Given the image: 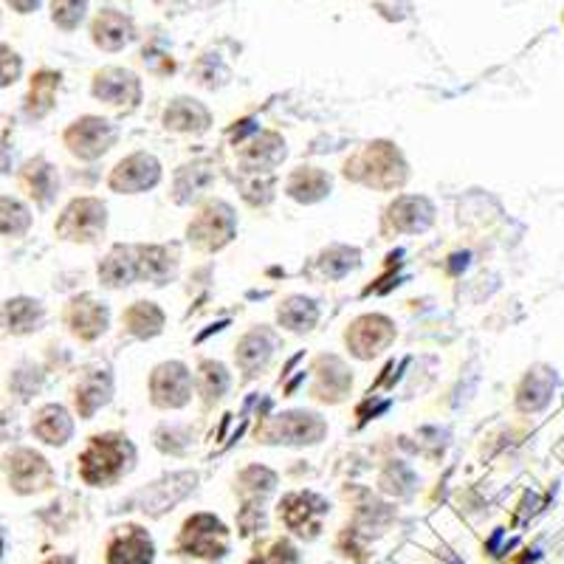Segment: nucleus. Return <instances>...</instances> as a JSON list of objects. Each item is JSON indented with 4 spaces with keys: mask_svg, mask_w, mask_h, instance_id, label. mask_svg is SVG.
<instances>
[{
    "mask_svg": "<svg viewBox=\"0 0 564 564\" xmlns=\"http://www.w3.org/2000/svg\"><path fill=\"white\" fill-rule=\"evenodd\" d=\"M133 446L128 437L99 435L90 437L88 449L79 457V475L88 486H110L124 475L133 463Z\"/></svg>",
    "mask_w": 564,
    "mask_h": 564,
    "instance_id": "nucleus-1",
    "label": "nucleus"
},
{
    "mask_svg": "<svg viewBox=\"0 0 564 564\" xmlns=\"http://www.w3.org/2000/svg\"><path fill=\"white\" fill-rule=\"evenodd\" d=\"M178 551L186 556L218 562L229 553V531L224 522L212 513H195L184 522V531L178 539Z\"/></svg>",
    "mask_w": 564,
    "mask_h": 564,
    "instance_id": "nucleus-2",
    "label": "nucleus"
},
{
    "mask_svg": "<svg viewBox=\"0 0 564 564\" xmlns=\"http://www.w3.org/2000/svg\"><path fill=\"white\" fill-rule=\"evenodd\" d=\"M108 215H105V204L97 198H79L68 204L63 212V218L57 220V235L74 243H90L105 231Z\"/></svg>",
    "mask_w": 564,
    "mask_h": 564,
    "instance_id": "nucleus-3",
    "label": "nucleus"
},
{
    "mask_svg": "<svg viewBox=\"0 0 564 564\" xmlns=\"http://www.w3.org/2000/svg\"><path fill=\"white\" fill-rule=\"evenodd\" d=\"M116 141V128L99 116H83L65 130V144L79 159H99L108 153Z\"/></svg>",
    "mask_w": 564,
    "mask_h": 564,
    "instance_id": "nucleus-4",
    "label": "nucleus"
},
{
    "mask_svg": "<svg viewBox=\"0 0 564 564\" xmlns=\"http://www.w3.org/2000/svg\"><path fill=\"white\" fill-rule=\"evenodd\" d=\"M231 235H235V212L220 200L204 206L198 218L189 224V240H195L200 249H220V246L229 243Z\"/></svg>",
    "mask_w": 564,
    "mask_h": 564,
    "instance_id": "nucleus-5",
    "label": "nucleus"
},
{
    "mask_svg": "<svg viewBox=\"0 0 564 564\" xmlns=\"http://www.w3.org/2000/svg\"><path fill=\"white\" fill-rule=\"evenodd\" d=\"M161 181V164L155 155L150 153H133L124 161H119L110 175V189L116 193H144V189H153Z\"/></svg>",
    "mask_w": 564,
    "mask_h": 564,
    "instance_id": "nucleus-6",
    "label": "nucleus"
},
{
    "mask_svg": "<svg viewBox=\"0 0 564 564\" xmlns=\"http://www.w3.org/2000/svg\"><path fill=\"white\" fill-rule=\"evenodd\" d=\"M7 475L14 491L20 494H34L40 488H48L54 480V471L48 466V460L32 449H18L14 455H9Z\"/></svg>",
    "mask_w": 564,
    "mask_h": 564,
    "instance_id": "nucleus-7",
    "label": "nucleus"
},
{
    "mask_svg": "<svg viewBox=\"0 0 564 564\" xmlns=\"http://www.w3.org/2000/svg\"><path fill=\"white\" fill-rule=\"evenodd\" d=\"M150 387H153L155 404L170 406V410L189 404V398H193V376H189V370L181 361L155 367Z\"/></svg>",
    "mask_w": 564,
    "mask_h": 564,
    "instance_id": "nucleus-8",
    "label": "nucleus"
},
{
    "mask_svg": "<svg viewBox=\"0 0 564 564\" xmlns=\"http://www.w3.org/2000/svg\"><path fill=\"white\" fill-rule=\"evenodd\" d=\"M327 513V502L316 494H289L280 502V520L300 536H316L322 528V517Z\"/></svg>",
    "mask_w": 564,
    "mask_h": 564,
    "instance_id": "nucleus-9",
    "label": "nucleus"
},
{
    "mask_svg": "<svg viewBox=\"0 0 564 564\" xmlns=\"http://www.w3.org/2000/svg\"><path fill=\"white\" fill-rule=\"evenodd\" d=\"M392 336H395V327H392L387 316H361L347 330V347L359 359H372V356H379L390 345Z\"/></svg>",
    "mask_w": 564,
    "mask_h": 564,
    "instance_id": "nucleus-10",
    "label": "nucleus"
},
{
    "mask_svg": "<svg viewBox=\"0 0 564 564\" xmlns=\"http://www.w3.org/2000/svg\"><path fill=\"white\" fill-rule=\"evenodd\" d=\"M155 545L139 525L119 528L108 542V564H153Z\"/></svg>",
    "mask_w": 564,
    "mask_h": 564,
    "instance_id": "nucleus-11",
    "label": "nucleus"
},
{
    "mask_svg": "<svg viewBox=\"0 0 564 564\" xmlns=\"http://www.w3.org/2000/svg\"><path fill=\"white\" fill-rule=\"evenodd\" d=\"M94 97L108 105H116V108L135 105L141 99V83L135 74L124 68H105L94 79Z\"/></svg>",
    "mask_w": 564,
    "mask_h": 564,
    "instance_id": "nucleus-12",
    "label": "nucleus"
},
{
    "mask_svg": "<svg viewBox=\"0 0 564 564\" xmlns=\"http://www.w3.org/2000/svg\"><path fill=\"white\" fill-rule=\"evenodd\" d=\"M68 325L79 339H97L108 327V305L90 300V296H79V300L70 302Z\"/></svg>",
    "mask_w": 564,
    "mask_h": 564,
    "instance_id": "nucleus-13",
    "label": "nucleus"
},
{
    "mask_svg": "<svg viewBox=\"0 0 564 564\" xmlns=\"http://www.w3.org/2000/svg\"><path fill=\"white\" fill-rule=\"evenodd\" d=\"M99 280L108 289H124L139 280V263H135V246H116L99 265Z\"/></svg>",
    "mask_w": 564,
    "mask_h": 564,
    "instance_id": "nucleus-14",
    "label": "nucleus"
},
{
    "mask_svg": "<svg viewBox=\"0 0 564 564\" xmlns=\"http://www.w3.org/2000/svg\"><path fill=\"white\" fill-rule=\"evenodd\" d=\"M133 40V20L124 18L122 12L105 9L97 20H94V43L105 52H119Z\"/></svg>",
    "mask_w": 564,
    "mask_h": 564,
    "instance_id": "nucleus-15",
    "label": "nucleus"
},
{
    "mask_svg": "<svg viewBox=\"0 0 564 564\" xmlns=\"http://www.w3.org/2000/svg\"><path fill=\"white\" fill-rule=\"evenodd\" d=\"M34 435L43 443H48V446H63L74 435V421H70V415L63 406L48 404L34 417Z\"/></svg>",
    "mask_w": 564,
    "mask_h": 564,
    "instance_id": "nucleus-16",
    "label": "nucleus"
},
{
    "mask_svg": "<svg viewBox=\"0 0 564 564\" xmlns=\"http://www.w3.org/2000/svg\"><path fill=\"white\" fill-rule=\"evenodd\" d=\"M135 263H139V280H150L153 285H164L175 269V260L161 246H135Z\"/></svg>",
    "mask_w": 564,
    "mask_h": 564,
    "instance_id": "nucleus-17",
    "label": "nucleus"
},
{
    "mask_svg": "<svg viewBox=\"0 0 564 564\" xmlns=\"http://www.w3.org/2000/svg\"><path fill=\"white\" fill-rule=\"evenodd\" d=\"M164 122L173 130H184V133H200L209 128V110L198 105L195 99H175L164 113Z\"/></svg>",
    "mask_w": 564,
    "mask_h": 564,
    "instance_id": "nucleus-18",
    "label": "nucleus"
},
{
    "mask_svg": "<svg viewBox=\"0 0 564 564\" xmlns=\"http://www.w3.org/2000/svg\"><path fill=\"white\" fill-rule=\"evenodd\" d=\"M280 417V432L285 443H316L325 432V423L314 412H289Z\"/></svg>",
    "mask_w": 564,
    "mask_h": 564,
    "instance_id": "nucleus-19",
    "label": "nucleus"
},
{
    "mask_svg": "<svg viewBox=\"0 0 564 564\" xmlns=\"http://www.w3.org/2000/svg\"><path fill=\"white\" fill-rule=\"evenodd\" d=\"M57 88H59L57 70H37V74L32 77V94H29L26 113L34 116V119H43V116L54 108Z\"/></svg>",
    "mask_w": 564,
    "mask_h": 564,
    "instance_id": "nucleus-20",
    "label": "nucleus"
},
{
    "mask_svg": "<svg viewBox=\"0 0 564 564\" xmlns=\"http://www.w3.org/2000/svg\"><path fill=\"white\" fill-rule=\"evenodd\" d=\"M110 401V379L105 372H94L77 387V410L83 417H90Z\"/></svg>",
    "mask_w": 564,
    "mask_h": 564,
    "instance_id": "nucleus-21",
    "label": "nucleus"
},
{
    "mask_svg": "<svg viewBox=\"0 0 564 564\" xmlns=\"http://www.w3.org/2000/svg\"><path fill=\"white\" fill-rule=\"evenodd\" d=\"M122 322L128 325L130 334L148 339V336L161 334V325H164V314L155 308V302H133L128 308V314L122 316Z\"/></svg>",
    "mask_w": 564,
    "mask_h": 564,
    "instance_id": "nucleus-22",
    "label": "nucleus"
},
{
    "mask_svg": "<svg viewBox=\"0 0 564 564\" xmlns=\"http://www.w3.org/2000/svg\"><path fill=\"white\" fill-rule=\"evenodd\" d=\"M40 322H43L40 302L18 296V300H12L7 305V325L12 334H32V330H37Z\"/></svg>",
    "mask_w": 564,
    "mask_h": 564,
    "instance_id": "nucleus-23",
    "label": "nucleus"
},
{
    "mask_svg": "<svg viewBox=\"0 0 564 564\" xmlns=\"http://www.w3.org/2000/svg\"><path fill=\"white\" fill-rule=\"evenodd\" d=\"M327 189H330V178L316 167H302L300 173H294L289 184V193L300 200H308V204L325 198Z\"/></svg>",
    "mask_w": 564,
    "mask_h": 564,
    "instance_id": "nucleus-24",
    "label": "nucleus"
},
{
    "mask_svg": "<svg viewBox=\"0 0 564 564\" xmlns=\"http://www.w3.org/2000/svg\"><path fill=\"white\" fill-rule=\"evenodd\" d=\"M316 305L311 300H302V296H291L285 305L280 308V322L289 330H296V334H302V330H311L316 322Z\"/></svg>",
    "mask_w": 564,
    "mask_h": 564,
    "instance_id": "nucleus-25",
    "label": "nucleus"
},
{
    "mask_svg": "<svg viewBox=\"0 0 564 564\" xmlns=\"http://www.w3.org/2000/svg\"><path fill=\"white\" fill-rule=\"evenodd\" d=\"M29 226H32V215L26 206L14 198H0V235L18 238V235H26Z\"/></svg>",
    "mask_w": 564,
    "mask_h": 564,
    "instance_id": "nucleus-26",
    "label": "nucleus"
},
{
    "mask_svg": "<svg viewBox=\"0 0 564 564\" xmlns=\"http://www.w3.org/2000/svg\"><path fill=\"white\" fill-rule=\"evenodd\" d=\"M26 181L32 184V195H37L40 204H48L57 189V181H54V170L45 164V161H32L26 167Z\"/></svg>",
    "mask_w": 564,
    "mask_h": 564,
    "instance_id": "nucleus-27",
    "label": "nucleus"
},
{
    "mask_svg": "<svg viewBox=\"0 0 564 564\" xmlns=\"http://www.w3.org/2000/svg\"><path fill=\"white\" fill-rule=\"evenodd\" d=\"M85 9H88V0H54L52 18L59 29H65V32H74V29L83 23Z\"/></svg>",
    "mask_w": 564,
    "mask_h": 564,
    "instance_id": "nucleus-28",
    "label": "nucleus"
},
{
    "mask_svg": "<svg viewBox=\"0 0 564 564\" xmlns=\"http://www.w3.org/2000/svg\"><path fill=\"white\" fill-rule=\"evenodd\" d=\"M249 564H296V547L285 539H276L269 547L257 551Z\"/></svg>",
    "mask_w": 564,
    "mask_h": 564,
    "instance_id": "nucleus-29",
    "label": "nucleus"
},
{
    "mask_svg": "<svg viewBox=\"0 0 564 564\" xmlns=\"http://www.w3.org/2000/svg\"><path fill=\"white\" fill-rule=\"evenodd\" d=\"M20 70H23V63H20L18 52H12L9 45L0 43V88L12 85L20 77Z\"/></svg>",
    "mask_w": 564,
    "mask_h": 564,
    "instance_id": "nucleus-30",
    "label": "nucleus"
},
{
    "mask_svg": "<svg viewBox=\"0 0 564 564\" xmlns=\"http://www.w3.org/2000/svg\"><path fill=\"white\" fill-rule=\"evenodd\" d=\"M37 3H40V0H9V7H12L14 12H20V14H29L32 9H37Z\"/></svg>",
    "mask_w": 564,
    "mask_h": 564,
    "instance_id": "nucleus-31",
    "label": "nucleus"
},
{
    "mask_svg": "<svg viewBox=\"0 0 564 564\" xmlns=\"http://www.w3.org/2000/svg\"><path fill=\"white\" fill-rule=\"evenodd\" d=\"M48 564H74V558H52Z\"/></svg>",
    "mask_w": 564,
    "mask_h": 564,
    "instance_id": "nucleus-32",
    "label": "nucleus"
},
{
    "mask_svg": "<svg viewBox=\"0 0 564 564\" xmlns=\"http://www.w3.org/2000/svg\"><path fill=\"white\" fill-rule=\"evenodd\" d=\"M0 553H3V536H0Z\"/></svg>",
    "mask_w": 564,
    "mask_h": 564,
    "instance_id": "nucleus-33",
    "label": "nucleus"
}]
</instances>
